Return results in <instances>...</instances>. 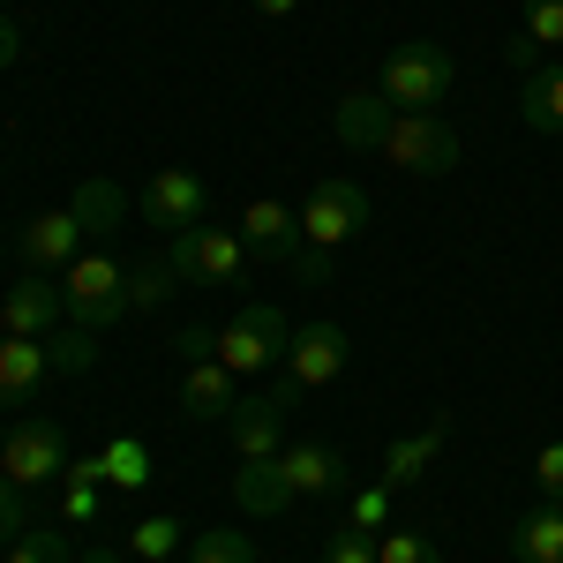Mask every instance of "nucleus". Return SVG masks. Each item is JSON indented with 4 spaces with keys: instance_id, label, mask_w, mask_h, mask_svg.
I'll return each instance as SVG.
<instances>
[{
    "instance_id": "obj_1",
    "label": "nucleus",
    "mask_w": 563,
    "mask_h": 563,
    "mask_svg": "<svg viewBox=\"0 0 563 563\" xmlns=\"http://www.w3.org/2000/svg\"><path fill=\"white\" fill-rule=\"evenodd\" d=\"M60 301H68V323H84V331H113L121 316H129V263L113 256H76L60 271Z\"/></svg>"
},
{
    "instance_id": "obj_2",
    "label": "nucleus",
    "mask_w": 563,
    "mask_h": 563,
    "mask_svg": "<svg viewBox=\"0 0 563 563\" xmlns=\"http://www.w3.org/2000/svg\"><path fill=\"white\" fill-rule=\"evenodd\" d=\"M451 76H459V60L435 38H406V45H390V60H384V98L398 113H429V106H443Z\"/></svg>"
},
{
    "instance_id": "obj_3",
    "label": "nucleus",
    "mask_w": 563,
    "mask_h": 563,
    "mask_svg": "<svg viewBox=\"0 0 563 563\" xmlns=\"http://www.w3.org/2000/svg\"><path fill=\"white\" fill-rule=\"evenodd\" d=\"M286 346H294V323L271 301H249L225 331H218V361L233 376H263V368H286Z\"/></svg>"
},
{
    "instance_id": "obj_4",
    "label": "nucleus",
    "mask_w": 563,
    "mask_h": 563,
    "mask_svg": "<svg viewBox=\"0 0 563 563\" xmlns=\"http://www.w3.org/2000/svg\"><path fill=\"white\" fill-rule=\"evenodd\" d=\"M384 158L413 180H435V174H451V166L466 158V143H459V129H451L443 113H398L390 135H384Z\"/></svg>"
},
{
    "instance_id": "obj_5",
    "label": "nucleus",
    "mask_w": 563,
    "mask_h": 563,
    "mask_svg": "<svg viewBox=\"0 0 563 563\" xmlns=\"http://www.w3.org/2000/svg\"><path fill=\"white\" fill-rule=\"evenodd\" d=\"M166 256H174L180 286H233L241 263H249V241L233 225H188V233L166 241Z\"/></svg>"
},
{
    "instance_id": "obj_6",
    "label": "nucleus",
    "mask_w": 563,
    "mask_h": 563,
    "mask_svg": "<svg viewBox=\"0 0 563 563\" xmlns=\"http://www.w3.org/2000/svg\"><path fill=\"white\" fill-rule=\"evenodd\" d=\"M68 429L60 421H15L8 443H0V474L15 481V488H45V481L68 474Z\"/></svg>"
},
{
    "instance_id": "obj_7",
    "label": "nucleus",
    "mask_w": 563,
    "mask_h": 563,
    "mask_svg": "<svg viewBox=\"0 0 563 563\" xmlns=\"http://www.w3.org/2000/svg\"><path fill=\"white\" fill-rule=\"evenodd\" d=\"M135 211H143V225H158V233L174 241V233H188V225H203V211H211V188L188 174V166H158V174L143 180Z\"/></svg>"
},
{
    "instance_id": "obj_8",
    "label": "nucleus",
    "mask_w": 563,
    "mask_h": 563,
    "mask_svg": "<svg viewBox=\"0 0 563 563\" xmlns=\"http://www.w3.org/2000/svg\"><path fill=\"white\" fill-rule=\"evenodd\" d=\"M361 225H368V188L361 180H316V196L301 203L308 249H346Z\"/></svg>"
},
{
    "instance_id": "obj_9",
    "label": "nucleus",
    "mask_w": 563,
    "mask_h": 563,
    "mask_svg": "<svg viewBox=\"0 0 563 563\" xmlns=\"http://www.w3.org/2000/svg\"><path fill=\"white\" fill-rule=\"evenodd\" d=\"M346 361H353V339L339 323H308V331H294V346H286V376L301 390H323V384L346 376Z\"/></svg>"
},
{
    "instance_id": "obj_10",
    "label": "nucleus",
    "mask_w": 563,
    "mask_h": 563,
    "mask_svg": "<svg viewBox=\"0 0 563 563\" xmlns=\"http://www.w3.org/2000/svg\"><path fill=\"white\" fill-rule=\"evenodd\" d=\"M60 316H68L60 278H45V271L15 278V286H8V301H0V323H8L15 339H53V331H60Z\"/></svg>"
},
{
    "instance_id": "obj_11",
    "label": "nucleus",
    "mask_w": 563,
    "mask_h": 563,
    "mask_svg": "<svg viewBox=\"0 0 563 563\" xmlns=\"http://www.w3.org/2000/svg\"><path fill=\"white\" fill-rule=\"evenodd\" d=\"M76 256H84V225H76V211H68V203H60V211H38L31 225H23V263H31V271L60 278Z\"/></svg>"
},
{
    "instance_id": "obj_12",
    "label": "nucleus",
    "mask_w": 563,
    "mask_h": 563,
    "mask_svg": "<svg viewBox=\"0 0 563 563\" xmlns=\"http://www.w3.org/2000/svg\"><path fill=\"white\" fill-rule=\"evenodd\" d=\"M390 121H398V106H390L384 90H346V98L331 106V135H339L346 151H384Z\"/></svg>"
},
{
    "instance_id": "obj_13",
    "label": "nucleus",
    "mask_w": 563,
    "mask_h": 563,
    "mask_svg": "<svg viewBox=\"0 0 563 563\" xmlns=\"http://www.w3.org/2000/svg\"><path fill=\"white\" fill-rule=\"evenodd\" d=\"M225 429H233V451H241V459H278V451H286V406H278L271 390H256V398H241V406L225 413Z\"/></svg>"
},
{
    "instance_id": "obj_14",
    "label": "nucleus",
    "mask_w": 563,
    "mask_h": 563,
    "mask_svg": "<svg viewBox=\"0 0 563 563\" xmlns=\"http://www.w3.org/2000/svg\"><path fill=\"white\" fill-rule=\"evenodd\" d=\"M233 406H241V376H233L218 353L211 361H188V376H180V413H188V421H225Z\"/></svg>"
},
{
    "instance_id": "obj_15",
    "label": "nucleus",
    "mask_w": 563,
    "mask_h": 563,
    "mask_svg": "<svg viewBox=\"0 0 563 563\" xmlns=\"http://www.w3.org/2000/svg\"><path fill=\"white\" fill-rule=\"evenodd\" d=\"M241 241L256 249L263 263H294V249H301V211H286V203H271V196H256L249 211H241Z\"/></svg>"
},
{
    "instance_id": "obj_16",
    "label": "nucleus",
    "mask_w": 563,
    "mask_h": 563,
    "mask_svg": "<svg viewBox=\"0 0 563 563\" xmlns=\"http://www.w3.org/2000/svg\"><path fill=\"white\" fill-rule=\"evenodd\" d=\"M233 504H241V519H278V511H294L301 496H294V481L278 459H241V474H233Z\"/></svg>"
},
{
    "instance_id": "obj_17",
    "label": "nucleus",
    "mask_w": 563,
    "mask_h": 563,
    "mask_svg": "<svg viewBox=\"0 0 563 563\" xmlns=\"http://www.w3.org/2000/svg\"><path fill=\"white\" fill-rule=\"evenodd\" d=\"M278 466L294 481V496H346V451H331V443H286L278 451Z\"/></svg>"
},
{
    "instance_id": "obj_18",
    "label": "nucleus",
    "mask_w": 563,
    "mask_h": 563,
    "mask_svg": "<svg viewBox=\"0 0 563 563\" xmlns=\"http://www.w3.org/2000/svg\"><path fill=\"white\" fill-rule=\"evenodd\" d=\"M53 376V361H45V339H0V406H31L38 384Z\"/></svg>"
},
{
    "instance_id": "obj_19",
    "label": "nucleus",
    "mask_w": 563,
    "mask_h": 563,
    "mask_svg": "<svg viewBox=\"0 0 563 563\" xmlns=\"http://www.w3.org/2000/svg\"><path fill=\"white\" fill-rule=\"evenodd\" d=\"M68 211H76V225H84V233H121V225H129V211H135V196L121 188V180L90 174V180H76Z\"/></svg>"
},
{
    "instance_id": "obj_20",
    "label": "nucleus",
    "mask_w": 563,
    "mask_h": 563,
    "mask_svg": "<svg viewBox=\"0 0 563 563\" xmlns=\"http://www.w3.org/2000/svg\"><path fill=\"white\" fill-rule=\"evenodd\" d=\"M511 556L519 563H563V504H533L519 526H511Z\"/></svg>"
},
{
    "instance_id": "obj_21",
    "label": "nucleus",
    "mask_w": 563,
    "mask_h": 563,
    "mask_svg": "<svg viewBox=\"0 0 563 563\" xmlns=\"http://www.w3.org/2000/svg\"><path fill=\"white\" fill-rule=\"evenodd\" d=\"M443 435H451V421H429L421 435H406V443H390L384 451V488L398 496V488H413V481L435 466V451H443Z\"/></svg>"
},
{
    "instance_id": "obj_22",
    "label": "nucleus",
    "mask_w": 563,
    "mask_h": 563,
    "mask_svg": "<svg viewBox=\"0 0 563 563\" xmlns=\"http://www.w3.org/2000/svg\"><path fill=\"white\" fill-rule=\"evenodd\" d=\"M519 113H526V129H533V135H563V60H556V68L541 60V68L519 84Z\"/></svg>"
},
{
    "instance_id": "obj_23",
    "label": "nucleus",
    "mask_w": 563,
    "mask_h": 563,
    "mask_svg": "<svg viewBox=\"0 0 563 563\" xmlns=\"http://www.w3.org/2000/svg\"><path fill=\"white\" fill-rule=\"evenodd\" d=\"M180 294V271H174V256H135L129 263V308H166Z\"/></svg>"
},
{
    "instance_id": "obj_24",
    "label": "nucleus",
    "mask_w": 563,
    "mask_h": 563,
    "mask_svg": "<svg viewBox=\"0 0 563 563\" xmlns=\"http://www.w3.org/2000/svg\"><path fill=\"white\" fill-rule=\"evenodd\" d=\"M45 361H53V376H90V368H98V331L60 323V331L45 339Z\"/></svg>"
},
{
    "instance_id": "obj_25",
    "label": "nucleus",
    "mask_w": 563,
    "mask_h": 563,
    "mask_svg": "<svg viewBox=\"0 0 563 563\" xmlns=\"http://www.w3.org/2000/svg\"><path fill=\"white\" fill-rule=\"evenodd\" d=\"M98 459H106V481H113V488H143V481L158 474V466H151V443H143V435H113V443H106Z\"/></svg>"
},
{
    "instance_id": "obj_26",
    "label": "nucleus",
    "mask_w": 563,
    "mask_h": 563,
    "mask_svg": "<svg viewBox=\"0 0 563 563\" xmlns=\"http://www.w3.org/2000/svg\"><path fill=\"white\" fill-rule=\"evenodd\" d=\"M188 563H256V541H249L241 526H203V533L188 541Z\"/></svg>"
},
{
    "instance_id": "obj_27",
    "label": "nucleus",
    "mask_w": 563,
    "mask_h": 563,
    "mask_svg": "<svg viewBox=\"0 0 563 563\" xmlns=\"http://www.w3.org/2000/svg\"><path fill=\"white\" fill-rule=\"evenodd\" d=\"M180 549H188L180 519H143V526H129V556H143V563H166V556H180Z\"/></svg>"
},
{
    "instance_id": "obj_28",
    "label": "nucleus",
    "mask_w": 563,
    "mask_h": 563,
    "mask_svg": "<svg viewBox=\"0 0 563 563\" xmlns=\"http://www.w3.org/2000/svg\"><path fill=\"white\" fill-rule=\"evenodd\" d=\"M8 563H76V549H68L60 526H31V533L8 549Z\"/></svg>"
},
{
    "instance_id": "obj_29",
    "label": "nucleus",
    "mask_w": 563,
    "mask_h": 563,
    "mask_svg": "<svg viewBox=\"0 0 563 563\" xmlns=\"http://www.w3.org/2000/svg\"><path fill=\"white\" fill-rule=\"evenodd\" d=\"M98 488H106V481L60 474V519H68V526H90V519H98V504H106V496H98Z\"/></svg>"
},
{
    "instance_id": "obj_30",
    "label": "nucleus",
    "mask_w": 563,
    "mask_h": 563,
    "mask_svg": "<svg viewBox=\"0 0 563 563\" xmlns=\"http://www.w3.org/2000/svg\"><path fill=\"white\" fill-rule=\"evenodd\" d=\"M323 563H376V533L368 526H331V541H323Z\"/></svg>"
},
{
    "instance_id": "obj_31",
    "label": "nucleus",
    "mask_w": 563,
    "mask_h": 563,
    "mask_svg": "<svg viewBox=\"0 0 563 563\" xmlns=\"http://www.w3.org/2000/svg\"><path fill=\"white\" fill-rule=\"evenodd\" d=\"M376 563H443V549H435L429 533H384L376 541Z\"/></svg>"
},
{
    "instance_id": "obj_32",
    "label": "nucleus",
    "mask_w": 563,
    "mask_h": 563,
    "mask_svg": "<svg viewBox=\"0 0 563 563\" xmlns=\"http://www.w3.org/2000/svg\"><path fill=\"white\" fill-rule=\"evenodd\" d=\"M519 31L541 45V53H549V45H563V0H526V23H519Z\"/></svg>"
},
{
    "instance_id": "obj_33",
    "label": "nucleus",
    "mask_w": 563,
    "mask_h": 563,
    "mask_svg": "<svg viewBox=\"0 0 563 563\" xmlns=\"http://www.w3.org/2000/svg\"><path fill=\"white\" fill-rule=\"evenodd\" d=\"M23 533H31V519H23V488L0 474V549H15Z\"/></svg>"
},
{
    "instance_id": "obj_34",
    "label": "nucleus",
    "mask_w": 563,
    "mask_h": 563,
    "mask_svg": "<svg viewBox=\"0 0 563 563\" xmlns=\"http://www.w3.org/2000/svg\"><path fill=\"white\" fill-rule=\"evenodd\" d=\"M331 263H339V249H294V263H286V271H294V278H301V286H331Z\"/></svg>"
},
{
    "instance_id": "obj_35",
    "label": "nucleus",
    "mask_w": 563,
    "mask_h": 563,
    "mask_svg": "<svg viewBox=\"0 0 563 563\" xmlns=\"http://www.w3.org/2000/svg\"><path fill=\"white\" fill-rule=\"evenodd\" d=\"M346 519H353V526H368V533H376V526L390 519V488H384V481H376V488H361V496H353V504H346Z\"/></svg>"
},
{
    "instance_id": "obj_36",
    "label": "nucleus",
    "mask_w": 563,
    "mask_h": 563,
    "mask_svg": "<svg viewBox=\"0 0 563 563\" xmlns=\"http://www.w3.org/2000/svg\"><path fill=\"white\" fill-rule=\"evenodd\" d=\"M533 481H541L549 504H563V443H541V451H533Z\"/></svg>"
},
{
    "instance_id": "obj_37",
    "label": "nucleus",
    "mask_w": 563,
    "mask_h": 563,
    "mask_svg": "<svg viewBox=\"0 0 563 563\" xmlns=\"http://www.w3.org/2000/svg\"><path fill=\"white\" fill-rule=\"evenodd\" d=\"M174 353H180V361H211V353H218V331H211V323H188V331L174 339Z\"/></svg>"
},
{
    "instance_id": "obj_38",
    "label": "nucleus",
    "mask_w": 563,
    "mask_h": 563,
    "mask_svg": "<svg viewBox=\"0 0 563 563\" xmlns=\"http://www.w3.org/2000/svg\"><path fill=\"white\" fill-rule=\"evenodd\" d=\"M504 60H511L519 76H533V68H541V45H533V38H526V31H519V38L504 45Z\"/></svg>"
},
{
    "instance_id": "obj_39",
    "label": "nucleus",
    "mask_w": 563,
    "mask_h": 563,
    "mask_svg": "<svg viewBox=\"0 0 563 563\" xmlns=\"http://www.w3.org/2000/svg\"><path fill=\"white\" fill-rule=\"evenodd\" d=\"M15 53H23V31H15V15H8V8H0V76H8V68H15Z\"/></svg>"
},
{
    "instance_id": "obj_40",
    "label": "nucleus",
    "mask_w": 563,
    "mask_h": 563,
    "mask_svg": "<svg viewBox=\"0 0 563 563\" xmlns=\"http://www.w3.org/2000/svg\"><path fill=\"white\" fill-rule=\"evenodd\" d=\"M271 398H278V406H286V413H301V398H308V390L294 384V376H278V384H271Z\"/></svg>"
},
{
    "instance_id": "obj_41",
    "label": "nucleus",
    "mask_w": 563,
    "mask_h": 563,
    "mask_svg": "<svg viewBox=\"0 0 563 563\" xmlns=\"http://www.w3.org/2000/svg\"><path fill=\"white\" fill-rule=\"evenodd\" d=\"M249 8H256L263 23H278V15H294V8H301V0H249Z\"/></svg>"
},
{
    "instance_id": "obj_42",
    "label": "nucleus",
    "mask_w": 563,
    "mask_h": 563,
    "mask_svg": "<svg viewBox=\"0 0 563 563\" xmlns=\"http://www.w3.org/2000/svg\"><path fill=\"white\" fill-rule=\"evenodd\" d=\"M76 563H121V549H84Z\"/></svg>"
},
{
    "instance_id": "obj_43",
    "label": "nucleus",
    "mask_w": 563,
    "mask_h": 563,
    "mask_svg": "<svg viewBox=\"0 0 563 563\" xmlns=\"http://www.w3.org/2000/svg\"><path fill=\"white\" fill-rule=\"evenodd\" d=\"M0 443H8V429H0Z\"/></svg>"
}]
</instances>
